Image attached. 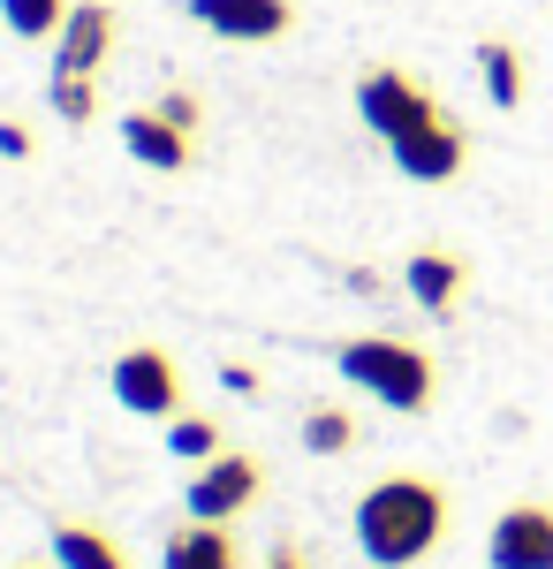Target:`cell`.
Masks as SVG:
<instances>
[{"label": "cell", "mask_w": 553, "mask_h": 569, "mask_svg": "<svg viewBox=\"0 0 553 569\" xmlns=\"http://www.w3.org/2000/svg\"><path fill=\"white\" fill-rule=\"evenodd\" d=\"M23 569H39V562H23Z\"/></svg>", "instance_id": "obj_22"}, {"label": "cell", "mask_w": 553, "mask_h": 569, "mask_svg": "<svg viewBox=\"0 0 553 569\" xmlns=\"http://www.w3.org/2000/svg\"><path fill=\"white\" fill-rule=\"evenodd\" d=\"M190 23H205L228 46H265L281 31H296V0H182Z\"/></svg>", "instance_id": "obj_8"}, {"label": "cell", "mask_w": 553, "mask_h": 569, "mask_svg": "<svg viewBox=\"0 0 553 569\" xmlns=\"http://www.w3.org/2000/svg\"><path fill=\"white\" fill-rule=\"evenodd\" d=\"M493 569H553V501H509L485 531Z\"/></svg>", "instance_id": "obj_7"}, {"label": "cell", "mask_w": 553, "mask_h": 569, "mask_svg": "<svg viewBox=\"0 0 553 569\" xmlns=\"http://www.w3.org/2000/svg\"><path fill=\"white\" fill-rule=\"evenodd\" d=\"M455 525V501L432 471H386L356 493L349 531H356V555L372 569H418L425 555H440V539Z\"/></svg>", "instance_id": "obj_1"}, {"label": "cell", "mask_w": 553, "mask_h": 569, "mask_svg": "<svg viewBox=\"0 0 553 569\" xmlns=\"http://www.w3.org/2000/svg\"><path fill=\"white\" fill-rule=\"evenodd\" d=\"M122 152L152 176H182L190 168V130H174L160 107H137V114H122Z\"/></svg>", "instance_id": "obj_10"}, {"label": "cell", "mask_w": 553, "mask_h": 569, "mask_svg": "<svg viewBox=\"0 0 553 569\" xmlns=\"http://www.w3.org/2000/svg\"><path fill=\"white\" fill-rule=\"evenodd\" d=\"M168 456H182V463H205V456H220V426L213 418H168Z\"/></svg>", "instance_id": "obj_18"}, {"label": "cell", "mask_w": 553, "mask_h": 569, "mask_svg": "<svg viewBox=\"0 0 553 569\" xmlns=\"http://www.w3.org/2000/svg\"><path fill=\"white\" fill-rule=\"evenodd\" d=\"M0 160H31V130L23 122H0Z\"/></svg>", "instance_id": "obj_20"}, {"label": "cell", "mask_w": 553, "mask_h": 569, "mask_svg": "<svg viewBox=\"0 0 553 569\" xmlns=\"http://www.w3.org/2000/svg\"><path fill=\"white\" fill-rule=\"evenodd\" d=\"M107 395L122 402L129 418H182V365L160 342H129L107 365Z\"/></svg>", "instance_id": "obj_3"}, {"label": "cell", "mask_w": 553, "mask_h": 569, "mask_svg": "<svg viewBox=\"0 0 553 569\" xmlns=\"http://www.w3.org/2000/svg\"><path fill=\"white\" fill-rule=\"evenodd\" d=\"M258 569H311V555H303V547H289V539H281V547H273V555H265V562Z\"/></svg>", "instance_id": "obj_21"}, {"label": "cell", "mask_w": 553, "mask_h": 569, "mask_svg": "<svg viewBox=\"0 0 553 569\" xmlns=\"http://www.w3.org/2000/svg\"><path fill=\"white\" fill-rule=\"evenodd\" d=\"M402 289H410V305L432 311V319H455L463 311V289H470V266L455 251H418V259L402 266Z\"/></svg>", "instance_id": "obj_12"}, {"label": "cell", "mask_w": 553, "mask_h": 569, "mask_svg": "<svg viewBox=\"0 0 553 569\" xmlns=\"http://www.w3.org/2000/svg\"><path fill=\"white\" fill-rule=\"evenodd\" d=\"M477 77H485V99H493L501 114H515V107H523V91H531V77H523V46L501 39V31H485V39H477Z\"/></svg>", "instance_id": "obj_14"}, {"label": "cell", "mask_w": 553, "mask_h": 569, "mask_svg": "<svg viewBox=\"0 0 553 569\" xmlns=\"http://www.w3.org/2000/svg\"><path fill=\"white\" fill-rule=\"evenodd\" d=\"M440 114V99H432L410 69H394V61H380V69H364L356 77V122L380 137V144H394V137H410L418 122H432Z\"/></svg>", "instance_id": "obj_5"}, {"label": "cell", "mask_w": 553, "mask_h": 569, "mask_svg": "<svg viewBox=\"0 0 553 569\" xmlns=\"http://www.w3.org/2000/svg\"><path fill=\"white\" fill-rule=\"evenodd\" d=\"M334 365H341L349 388H364L372 402L402 410V418H425L432 395H440V365H432V350L402 342V335H349V342L334 350Z\"/></svg>", "instance_id": "obj_2"}, {"label": "cell", "mask_w": 553, "mask_h": 569, "mask_svg": "<svg viewBox=\"0 0 553 569\" xmlns=\"http://www.w3.org/2000/svg\"><path fill=\"white\" fill-rule=\"evenodd\" d=\"M152 107H160V114H168L174 130H190V137H198V122H205V107H198V91H160V99H152Z\"/></svg>", "instance_id": "obj_19"}, {"label": "cell", "mask_w": 553, "mask_h": 569, "mask_svg": "<svg viewBox=\"0 0 553 569\" xmlns=\"http://www.w3.org/2000/svg\"><path fill=\"white\" fill-rule=\"evenodd\" d=\"M69 8H77V0H0V23H8L16 39H31V46H53L61 23H69Z\"/></svg>", "instance_id": "obj_15"}, {"label": "cell", "mask_w": 553, "mask_h": 569, "mask_svg": "<svg viewBox=\"0 0 553 569\" xmlns=\"http://www.w3.org/2000/svg\"><path fill=\"white\" fill-rule=\"evenodd\" d=\"M258 493H265V463H258V456H243V448H220V456H205V463L190 471V486H182V517L235 525Z\"/></svg>", "instance_id": "obj_4"}, {"label": "cell", "mask_w": 553, "mask_h": 569, "mask_svg": "<svg viewBox=\"0 0 553 569\" xmlns=\"http://www.w3.org/2000/svg\"><path fill=\"white\" fill-rule=\"evenodd\" d=\"M114 39H122V16H114L107 0H77L69 23H61V39H53V69H61V77H99L107 53H114Z\"/></svg>", "instance_id": "obj_9"}, {"label": "cell", "mask_w": 553, "mask_h": 569, "mask_svg": "<svg viewBox=\"0 0 553 569\" xmlns=\"http://www.w3.org/2000/svg\"><path fill=\"white\" fill-rule=\"evenodd\" d=\"M46 547H53V569H129V547L114 531L84 525V517H61L46 531Z\"/></svg>", "instance_id": "obj_13"}, {"label": "cell", "mask_w": 553, "mask_h": 569, "mask_svg": "<svg viewBox=\"0 0 553 569\" xmlns=\"http://www.w3.org/2000/svg\"><path fill=\"white\" fill-rule=\"evenodd\" d=\"M303 448H311V456H349V448H356V418L334 410V402H311V410H303Z\"/></svg>", "instance_id": "obj_16"}, {"label": "cell", "mask_w": 553, "mask_h": 569, "mask_svg": "<svg viewBox=\"0 0 553 569\" xmlns=\"http://www.w3.org/2000/svg\"><path fill=\"white\" fill-rule=\"evenodd\" d=\"M160 569H243V539L235 525H205V517H182L160 547Z\"/></svg>", "instance_id": "obj_11"}, {"label": "cell", "mask_w": 553, "mask_h": 569, "mask_svg": "<svg viewBox=\"0 0 553 569\" xmlns=\"http://www.w3.org/2000/svg\"><path fill=\"white\" fill-rule=\"evenodd\" d=\"M46 99H53V114H61L69 130H84L91 114H99V84H91V77H61V69H53V84H46Z\"/></svg>", "instance_id": "obj_17"}, {"label": "cell", "mask_w": 553, "mask_h": 569, "mask_svg": "<svg viewBox=\"0 0 553 569\" xmlns=\"http://www.w3.org/2000/svg\"><path fill=\"white\" fill-rule=\"evenodd\" d=\"M386 160H394V168H402L410 182L440 190V182H455V176L470 168V130L455 122V114H448V107H440L432 122H418L410 137H394V144H386Z\"/></svg>", "instance_id": "obj_6"}]
</instances>
